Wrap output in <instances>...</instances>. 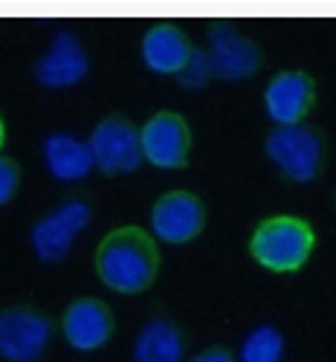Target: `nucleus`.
Instances as JSON below:
<instances>
[{"label":"nucleus","mask_w":336,"mask_h":362,"mask_svg":"<svg viewBox=\"0 0 336 362\" xmlns=\"http://www.w3.org/2000/svg\"><path fill=\"white\" fill-rule=\"evenodd\" d=\"M160 264L163 258L157 238L139 226H119L108 232L96 247V276L119 296L148 290L160 273Z\"/></svg>","instance_id":"f257e3e1"},{"label":"nucleus","mask_w":336,"mask_h":362,"mask_svg":"<svg viewBox=\"0 0 336 362\" xmlns=\"http://www.w3.org/2000/svg\"><path fill=\"white\" fill-rule=\"evenodd\" d=\"M316 247L313 226L296 215H276L255 226L250 238V255L270 273H296L311 261Z\"/></svg>","instance_id":"f03ea898"},{"label":"nucleus","mask_w":336,"mask_h":362,"mask_svg":"<svg viewBox=\"0 0 336 362\" xmlns=\"http://www.w3.org/2000/svg\"><path fill=\"white\" fill-rule=\"evenodd\" d=\"M264 154L290 183H313L325 165V142L311 125H276L264 139Z\"/></svg>","instance_id":"7ed1b4c3"},{"label":"nucleus","mask_w":336,"mask_h":362,"mask_svg":"<svg viewBox=\"0 0 336 362\" xmlns=\"http://www.w3.org/2000/svg\"><path fill=\"white\" fill-rule=\"evenodd\" d=\"M87 145H90L96 168L108 177L134 174L145 163L139 128L119 113H110L102 122H96V128L90 131Z\"/></svg>","instance_id":"20e7f679"},{"label":"nucleus","mask_w":336,"mask_h":362,"mask_svg":"<svg viewBox=\"0 0 336 362\" xmlns=\"http://www.w3.org/2000/svg\"><path fill=\"white\" fill-rule=\"evenodd\" d=\"M93 221V212H90V206L84 200H64L61 206H55L50 215H44L33 232H29V244H33V252L38 261L44 264H58L64 261L73 247L79 235L90 226Z\"/></svg>","instance_id":"39448f33"},{"label":"nucleus","mask_w":336,"mask_h":362,"mask_svg":"<svg viewBox=\"0 0 336 362\" xmlns=\"http://www.w3.org/2000/svg\"><path fill=\"white\" fill-rule=\"evenodd\" d=\"M139 139H142V157L148 165L160 171L186 168L192 154V128L183 113L157 110L142 122Z\"/></svg>","instance_id":"423d86ee"},{"label":"nucleus","mask_w":336,"mask_h":362,"mask_svg":"<svg viewBox=\"0 0 336 362\" xmlns=\"http://www.w3.org/2000/svg\"><path fill=\"white\" fill-rule=\"evenodd\" d=\"M206 55L212 76L224 81H247L261 67V47L232 23H215L209 29Z\"/></svg>","instance_id":"0eeeda50"},{"label":"nucleus","mask_w":336,"mask_h":362,"mask_svg":"<svg viewBox=\"0 0 336 362\" xmlns=\"http://www.w3.org/2000/svg\"><path fill=\"white\" fill-rule=\"evenodd\" d=\"M151 235L163 244L180 247L195 240L206 226V206L192 192H168L151 209Z\"/></svg>","instance_id":"6e6552de"},{"label":"nucleus","mask_w":336,"mask_h":362,"mask_svg":"<svg viewBox=\"0 0 336 362\" xmlns=\"http://www.w3.org/2000/svg\"><path fill=\"white\" fill-rule=\"evenodd\" d=\"M52 339V322L29 308L0 310V356L6 362H38Z\"/></svg>","instance_id":"1a4fd4ad"},{"label":"nucleus","mask_w":336,"mask_h":362,"mask_svg":"<svg viewBox=\"0 0 336 362\" xmlns=\"http://www.w3.org/2000/svg\"><path fill=\"white\" fill-rule=\"evenodd\" d=\"M316 84L304 70H282L264 87V113L272 125H299L311 113Z\"/></svg>","instance_id":"9d476101"},{"label":"nucleus","mask_w":336,"mask_h":362,"mask_svg":"<svg viewBox=\"0 0 336 362\" xmlns=\"http://www.w3.org/2000/svg\"><path fill=\"white\" fill-rule=\"evenodd\" d=\"M90 55L73 33H58L35 62V81L47 90H67L87 78Z\"/></svg>","instance_id":"9b49d317"},{"label":"nucleus","mask_w":336,"mask_h":362,"mask_svg":"<svg viewBox=\"0 0 336 362\" xmlns=\"http://www.w3.org/2000/svg\"><path fill=\"white\" fill-rule=\"evenodd\" d=\"M113 313L105 301L99 298H76L73 305L64 310L61 319V330H64V339L73 351L79 354H90L108 345V339L113 337Z\"/></svg>","instance_id":"f8f14e48"},{"label":"nucleus","mask_w":336,"mask_h":362,"mask_svg":"<svg viewBox=\"0 0 336 362\" xmlns=\"http://www.w3.org/2000/svg\"><path fill=\"white\" fill-rule=\"evenodd\" d=\"M195 55V47L189 35L174 23H154L142 33L139 41V58L148 73L154 76H180V70L189 64Z\"/></svg>","instance_id":"ddd939ff"},{"label":"nucleus","mask_w":336,"mask_h":362,"mask_svg":"<svg viewBox=\"0 0 336 362\" xmlns=\"http://www.w3.org/2000/svg\"><path fill=\"white\" fill-rule=\"evenodd\" d=\"M41 154L50 177L58 180V183H79V180H84L96 168L87 139H79L64 131L50 134L41 145Z\"/></svg>","instance_id":"4468645a"},{"label":"nucleus","mask_w":336,"mask_h":362,"mask_svg":"<svg viewBox=\"0 0 336 362\" xmlns=\"http://www.w3.org/2000/svg\"><path fill=\"white\" fill-rule=\"evenodd\" d=\"M183 334L168 319H151L134 342V362H183Z\"/></svg>","instance_id":"2eb2a0df"},{"label":"nucleus","mask_w":336,"mask_h":362,"mask_svg":"<svg viewBox=\"0 0 336 362\" xmlns=\"http://www.w3.org/2000/svg\"><path fill=\"white\" fill-rule=\"evenodd\" d=\"M284 359V337L276 325L253 327L241 342L238 362H282Z\"/></svg>","instance_id":"dca6fc26"},{"label":"nucleus","mask_w":336,"mask_h":362,"mask_svg":"<svg viewBox=\"0 0 336 362\" xmlns=\"http://www.w3.org/2000/svg\"><path fill=\"white\" fill-rule=\"evenodd\" d=\"M212 78V67H209V55L206 52H197L195 49V55L189 58V64L180 70V76H177V81L186 87V90H200V87H206V81Z\"/></svg>","instance_id":"f3484780"},{"label":"nucleus","mask_w":336,"mask_h":362,"mask_svg":"<svg viewBox=\"0 0 336 362\" xmlns=\"http://www.w3.org/2000/svg\"><path fill=\"white\" fill-rule=\"evenodd\" d=\"M18 183H21V174H18L15 163L6 160V157H0V206H6L15 197Z\"/></svg>","instance_id":"a211bd4d"},{"label":"nucleus","mask_w":336,"mask_h":362,"mask_svg":"<svg viewBox=\"0 0 336 362\" xmlns=\"http://www.w3.org/2000/svg\"><path fill=\"white\" fill-rule=\"evenodd\" d=\"M192 362H238L226 348H209V351H203V354H197Z\"/></svg>","instance_id":"6ab92c4d"},{"label":"nucleus","mask_w":336,"mask_h":362,"mask_svg":"<svg viewBox=\"0 0 336 362\" xmlns=\"http://www.w3.org/2000/svg\"><path fill=\"white\" fill-rule=\"evenodd\" d=\"M4 142H6V125H4V119H0V148H4Z\"/></svg>","instance_id":"aec40b11"},{"label":"nucleus","mask_w":336,"mask_h":362,"mask_svg":"<svg viewBox=\"0 0 336 362\" xmlns=\"http://www.w3.org/2000/svg\"><path fill=\"white\" fill-rule=\"evenodd\" d=\"M333 203H336V200H333Z\"/></svg>","instance_id":"412c9836"}]
</instances>
